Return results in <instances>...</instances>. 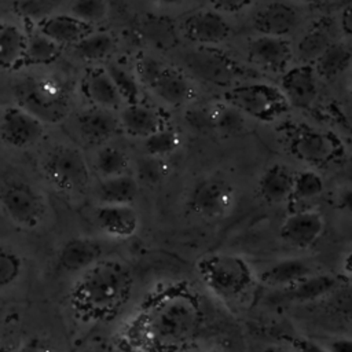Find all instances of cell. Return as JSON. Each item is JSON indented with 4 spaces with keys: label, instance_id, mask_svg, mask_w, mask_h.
Instances as JSON below:
<instances>
[{
    "label": "cell",
    "instance_id": "obj_32",
    "mask_svg": "<svg viewBox=\"0 0 352 352\" xmlns=\"http://www.w3.org/2000/svg\"><path fill=\"white\" fill-rule=\"evenodd\" d=\"M114 81V85L126 104H138L143 103V94H142V82L139 81L138 76L126 70L125 67L117 63H109L104 66Z\"/></svg>",
    "mask_w": 352,
    "mask_h": 352
},
{
    "label": "cell",
    "instance_id": "obj_5",
    "mask_svg": "<svg viewBox=\"0 0 352 352\" xmlns=\"http://www.w3.org/2000/svg\"><path fill=\"white\" fill-rule=\"evenodd\" d=\"M18 106L23 107L44 124L59 122L69 111V95L62 85L48 78L28 77L14 87Z\"/></svg>",
    "mask_w": 352,
    "mask_h": 352
},
{
    "label": "cell",
    "instance_id": "obj_21",
    "mask_svg": "<svg viewBox=\"0 0 352 352\" xmlns=\"http://www.w3.org/2000/svg\"><path fill=\"white\" fill-rule=\"evenodd\" d=\"M103 249L99 242L91 238L77 236L66 241L58 253V264L66 272H84L99 260Z\"/></svg>",
    "mask_w": 352,
    "mask_h": 352
},
{
    "label": "cell",
    "instance_id": "obj_53",
    "mask_svg": "<svg viewBox=\"0 0 352 352\" xmlns=\"http://www.w3.org/2000/svg\"><path fill=\"white\" fill-rule=\"evenodd\" d=\"M267 352H296V351H283V349H270Z\"/></svg>",
    "mask_w": 352,
    "mask_h": 352
},
{
    "label": "cell",
    "instance_id": "obj_40",
    "mask_svg": "<svg viewBox=\"0 0 352 352\" xmlns=\"http://www.w3.org/2000/svg\"><path fill=\"white\" fill-rule=\"evenodd\" d=\"M22 258L11 248L1 246L0 250V285L7 287L12 285L21 275Z\"/></svg>",
    "mask_w": 352,
    "mask_h": 352
},
{
    "label": "cell",
    "instance_id": "obj_27",
    "mask_svg": "<svg viewBox=\"0 0 352 352\" xmlns=\"http://www.w3.org/2000/svg\"><path fill=\"white\" fill-rule=\"evenodd\" d=\"M312 275V268L301 258H283L272 263L260 274V280L271 287L282 290Z\"/></svg>",
    "mask_w": 352,
    "mask_h": 352
},
{
    "label": "cell",
    "instance_id": "obj_15",
    "mask_svg": "<svg viewBox=\"0 0 352 352\" xmlns=\"http://www.w3.org/2000/svg\"><path fill=\"white\" fill-rule=\"evenodd\" d=\"M290 107L309 109L318 98V74L314 65L298 63L290 66L280 77L279 87Z\"/></svg>",
    "mask_w": 352,
    "mask_h": 352
},
{
    "label": "cell",
    "instance_id": "obj_2",
    "mask_svg": "<svg viewBox=\"0 0 352 352\" xmlns=\"http://www.w3.org/2000/svg\"><path fill=\"white\" fill-rule=\"evenodd\" d=\"M133 289L129 267L114 258H102L78 275L69 292V302L82 322H107L128 302Z\"/></svg>",
    "mask_w": 352,
    "mask_h": 352
},
{
    "label": "cell",
    "instance_id": "obj_14",
    "mask_svg": "<svg viewBox=\"0 0 352 352\" xmlns=\"http://www.w3.org/2000/svg\"><path fill=\"white\" fill-rule=\"evenodd\" d=\"M324 231V217L314 209H300L282 221L279 235L282 241L297 249L311 248Z\"/></svg>",
    "mask_w": 352,
    "mask_h": 352
},
{
    "label": "cell",
    "instance_id": "obj_42",
    "mask_svg": "<svg viewBox=\"0 0 352 352\" xmlns=\"http://www.w3.org/2000/svg\"><path fill=\"white\" fill-rule=\"evenodd\" d=\"M164 158H157V157H150L146 155L142 161H139V179L143 183L147 184H157L165 177L168 169L165 162L162 161Z\"/></svg>",
    "mask_w": 352,
    "mask_h": 352
},
{
    "label": "cell",
    "instance_id": "obj_17",
    "mask_svg": "<svg viewBox=\"0 0 352 352\" xmlns=\"http://www.w3.org/2000/svg\"><path fill=\"white\" fill-rule=\"evenodd\" d=\"M77 132L80 138L92 146H99L111 139L121 128L120 117H116L111 110L91 106L77 114Z\"/></svg>",
    "mask_w": 352,
    "mask_h": 352
},
{
    "label": "cell",
    "instance_id": "obj_45",
    "mask_svg": "<svg viewBox=\"0 0 352 352\" xmlns=\"http://www.w3.org/2000/svg\"><path fill=\"white\" fill-rule=\"evenodd\" d=\"M16 352H56V349L51 341L41 337H33L26 340Z\"/></svg>",
    "mask_w": 352,
    "mask_h": 352
},
{
    "label": "cell",
    "instance_id": "obj_39",
    "mask_svg": "<svg viewBox=\"0 0 352 352\" xmlns=\"http://www.w3.org/2000/svg\"><path fill=\"white\" fill-rule=\"evenodd\" d=\"M70 14L89 25H94L106 19L109 14V4L106 0H73Z\"/></svg>",
    "mask_w": 352,
    "mask_h": 352
},
{
    "label": "cell",
    "instance_id": "obj_52",
    "mask_svg": "<svg viewBox=\"0 0 352 352\" xmlns=\"http://www.w3.org/2000/svg\"><path fill=\"white\" fill-rule=\"evenodd\" d=\"M297 1L305 3V4H318V3H320V1H323V0H297Z\"/></svg>",
    "mask_w": 352,
    "mask_h": 352
},
{
    "label": "cell",
    "instance_id": "obj_30",
    "mask_svg": "<svg viewBox=\"0 0 352 352\" xmlns=\"http://www.w3.org/2000/svg\"><path fill=\"white\" fill-rule=\"evenodd\" d=\"M62 54V45L44 34L38 28L28 33L26 54L22 66H47Z\"/></svg>",
    "mask_w": 352,
    "mask_h": 352
},
{
    "label": "cell",
    "instance_id": "obj_34",
    "mask_svg": "<svg viewBox=\"0 0 352 352\" xmlns=\"http://www.w3.org/2000/svg\"><path fill=\"white\" fill-rule=\"evenodd\" d=\"M95 168L104 179L126 175L129 168V158L118 147L103 146L95 155Z\"/></svg>",
    "mask_w": 352,
    "mask_h": 352
},
{
    "label": "cell",
    "instance_id": "obj_13",
    "mask_svg": "<svg viewBox=\"0 0 352 352\" xmlns=\"http://www.w3.org/2000/svg\"><path fill=\"white\" fill-rule=\"evenodd\" d=\"M293 48L287 38L257 34L248 43V59L263 70L283 74L290 66Z\"/></svg>",
    "mask_w": 352,
    "mask_h": 352
},
{
    "label": "cell",
    "instance_id": "obj_44",
    "mask_svg": "<svg viewBox=\"0 0 352 352\" xmlns=\"http://www.w3.org/2000/svg\"><path fill=\"white\" fill-rule=\"evenodd\" d=\"M212 10L220 14H238L249 8L254 0H209Z\"/></svg>",
    "mask_w": 352,
    "mask_h": 352
},
{
    "label": "cell",
    "instance_id": "obj_4",
    "mask_svg": "<svg viewBox=\"0 0 352 352\" xmlns=\"http://www.w3.org/2000/svg\"><path fill=\"white\" fill-rule=\"evenodd\" d=\"M135 70L142 85L168 106L180 107L194 98V88L188 78L180 70L151 55H139Z\"/></svg>",
    "mask_w": 352,
    "mask_h": 352
},
{
    "label": "cell",
    "instance_id": "obj_16",
    "mask_svg": "<svg viewBox=\"0 0 352 352\" xmlns=\"http://www.w3.org/2000/svg\"><path fill=\"white\" fill-rule=\"evenodd\" d=\"M120 122L122 131L131 138L144 140L153 133L168 128V114L158 109L144 103L126 104L120 113Z\"/></svg>",
    "mask_w": 352,
    "mask_h": 352
},
{
    "label": "cell",
    "instance_id": "obj_19",
    "mask_svg": "<svg viewBox=\"0 0 352 352\" xmlns=\"http://www.w3.org/2000/svg\"><path fill=\"white\" fill-rule=\"evenodd\" d=\"M81 92L84 98L96 107L116 110L122 104V99L106 67H88L81 78Z\"/></svg>",
    "mask_w": 352,
    "mask_h": 352
},
{
    "label": "cell",
    "instance_id": "obj_12",
    "mask_svg": "<svg viewBox=\"0 0 352 352\" xmlns=\"http://www.w3.org/2000/svg\"><path fill=\"white\" fill-rule=\"evenodd\" d=\"M180 29L188 41L201 47L219 45L231 36L230 23L214 10L190 12L183 19Z\"/></svg>",
    "mask_w": 352,
    "mask_h": 352
},
{
    "label": "cell",
    "instance_id": "obj_11",
    "mask_svg": "<svg viewBox=\"0 0 352 352\" xmlns=\"http://www.w3.org/2000/svg\"><path fill=\"white\" fill-rule=\"evenodd\" d=\"M45 132V124L21 106H7L1 113V140L14 148L34 146Z\"/></svg>",
    "mask_w": 352,
    "mask_h": 352
},
{
    "label": "cell",
    "instance_id": "obj_28",
    "mask_svg": "<svg viewBox=\"0 0 352 352\" xmlns=\"http://www.w3.org/2000/svg\"><path fill=\"white\" fill-rule=\"evenodd\" d=\"M139 192V182L131 175L103 179L96 187L95 197L99 205H132Z\"/></svg>",
    "mask_w": 352,
    "mask_h": 352
},
{
    "label": "cell",
    "instance_id": "obj_3",
    "mask_svg": "<svg viewBox=\"0 0 352 352\" xmlns=\"http://www.w3.org/2000/svg\"><path fill=\"white\" fill-rule=\"evenodd\" d=\"M195 271L213 294L227 301L243 297L256 280L250 264L232 253H208L197 260Z\"/></svg>",
    "mask_w": 352,
    "mask_h": 352
},
{
    "label": "cell",
    "instance_id": "obj_23",
    "mask_svg": "<svg viewBox=\"0 0 352 352\" xmlns=\"http://www.w3.org/2000/svg\"><path fill=\"white\" fill-rule=\"evenodd\" d=\"M334 43L333 21L330 18H320L315 21L298 40L296 55L301 63L314 65L318 58Z\"/></svg>",
    "mask_w": 352,
    "mask_h": 352
},
{
    "label": "cell",
    "instance_id": "obj_49",
    "mask_svg": "<svg viewBox=\"0 0 352 352\" xmlns=\"http://www.w3.org/2000/svg\"><path fill=\"white\" fill-rule=\"evenodd\" d=\"M340 206L352 216V187L351 188H345L341 194H340Z\"/></svg>",
    "mask_w": 352,
    "mask_h": 352
},
{
    "label": "cell",
    "instance_id": "obj_6",
    "mask_svg": "<svg viewBox=\"0 0 352 352\" xmlns=\"http://www.w3.org/2000/svg\"><path fill=\"white\" fill-rule=\"evenodd\" d=\"M226 103L261 122H272L287 113L290 104L279 87L267 82H245L230 87Z\"/></svg>",
    "mask_w": 352,
    "mask_h": 352
},
{
    "label": "cell",
    "instance_id": "obj_20",
    "mask_svg": "<svg viewBox=\"0 0 352 352\" xmlns=\"http://www.w3.org/2000/svg\"><path fill=\"white\" fill-rule=\"evenodd\" d=\"M98 227L116 239H128L139 230V214L132 205H99L95 213Z\"/></svg>",
    "mask_w": 352,
    "mask_h": 352
},
{
    "label": "cell",
    "instance_id": "obj_18",
    "mask_svg": "<svg viewBox=\"0 0 352 352\" xmlns=\"http://www.w3.org/2000/svg\"><path fill=\"white\" fill-rule=\"evenodd\" d=\"M297 10L283 1H272L260 8L253 16V28L258 34L287 37L298 26Z\"/></svg>",
    "mask_w": 352,
    "mask_h": 352
},
{
    "label": "cell",
    "instance_id": "obj_41",
    "mask_svg": "<svg viewBox=\"0 0 352 352\" xmlns=\"http://www.w3.org/2000/svg\"><path fill=\"white\" fill-rule=\"evenodd\" d=\"M327 307L334 314L352 318V279L338 285V287L327 297Z\"/></svg>",
    "mask_w": 352,
    "mask_h": 352
},
{
    "label": "cell",
    "instance_id": "obj_7",
    "mask_svg": "<svg viewBox=\"0 0 352 352\" xmlns=\"http://www.w3.org/2000/svg\"><path fill=\"white\" fill-rule=\"evenodd\" d=\"M286 144L293 157L315 168L330 165L344 154L338 136L304 124L292 125L286 131Z\"/></svg>",
    "mask_w": 352,
    "mask_h": 352
},
{
    "label": "cell",
    "instance_id": "obj_51",
    "mask_svg": "<svg viewBox=\"0 0 352 352\" xmlns=\"http://www.w3.org/2000/svg\"><path fill=\"white\" fill-rule=\"evenodd\" d=\"M158 4H165V6H177V4H183L187 0H153Z\"/></svg>",
    "mask_w": 352,
    "mask_h": 352
},
{
    "label": "cell",
    "instance_id": "obj_36",
    "mask_svg": "<svg viewBox=\"0 0 352 352\" xmlns=\"http://www.w3.org/2000/svg\"><path fill=\"white\" fill-rule=\"evenodd\" d=\"M324 190L322 176L314 169H302L296 172L292 198L297 202H307L318 198Z\"/></svg>",
    "mask_w": 352,
    "mask_h": 352
},
{
    "label": "cell",
    "instance_id": "obj_38",
    "mask_svg": "<svg viewBox=\"0 0 352 352\" xmlns=\"http://www.w3.org/2000/svg\"><path fill=\"white\" fill-rule=\"evenodd\" d=\"M179 135L170 126L164 128L143 140L146 155L165 158L179 147Z\"/></svg>",
    "mask_w": 352,
    "mask_h": 352
},
{
    "label": "cell",
    "instance_id": "obj_48",
    "mask_svg": "<svg viewBox=\"0 0 352 352\" xmlns=\"http://www.w3.org/2000/svg\"><path fill=\"white\" fill-rule=\"evenodd\" d=\"M326 348L330 352H352V338L349 337L336 338Z\"/></svg>",
    "mask_w": 352,
    "mask_h": 352
},
{
    "label": "cell",
    "instance_id": "obj_31",
    "mask_svg": "<svg viewBox=\"0 0 352 352\" xmlns=\"http://www.w3.org/2000/svg\"><path fill=\"white\" fill-rule=\"evenodd\" d=\"M352 62V51L341 41H336L329 47L314 63L318 77L331 80L341 74Z\"/></svg>",
    "mask_w": 352,
    "mask_h": 352
},
{
    "label": "cell",
    "instance_id": "obj_43",
    "mask_svg": "<svg viewBox=\"0 0 352 352\" xmlns=\"http://www.w3.org/2000/svg\"><path fill=\"white\" fill-rule=\"evenodd\" d=\"M186 120L190 124V126L197 131L214 129L213 111H209V110H205L201 107H197V109L194 107L186 113Z\"/></svg>",
    "mask_w": 352,
    "mask_h": 352
},
{
    "label": "cell",
    "instance_id": "obj_1",
    "mask_svg": "<svg viewBox=\"0 0 352 352\" xmlns=\"http://www.w3.org/2000/svg\"><path fill=\"white\" fill-rule=\"evenodd\" d=\"M204 323L199 296L186 282L151 292L124 331L133 352H177L187 346Z\"/></svg>",
    "mask_w": 352,
    "mask_h": 352
},
{
    "label": "cell",
    "instance_id": "obj_8",
    "mask_svg": "<svg viewBox=\"0 0 352 352\" xmlns=\"http://www.w3.org/2000/svg\"><path fill=\"white\" fill-rule=\"evenodd\" d=\"M41 172L62 192L81 191L88 186L91 177L82 153L69 144H58L50 148L41 158Z\"/></svg>",
    "mask_w": 352,
    "mask_h": 352
},
{
    "label": "cell",
    "instance_id": "obj_37",
    "mask_svg": "<svg viewBox=\"0 0 352 352\" xmlns=\"http://www.w3.org/2000/svg\"><path fill=\"white\" fill-rule=\"evenodd\" d=\"M213 111V125L214 129L227 136L239 135L246 128L245 114L236 107L226 103L217 106Z\"/></svg>",
    "mask_w": 352,
    "mask_h": 352
},
{
    "label": "cell",
    "instance_id": "obj_47",
    "mask_svg": "<svg viewBox=\"0 0 352 352\" xmlns=\"http://www.w3.org/2000/svg\"><path fill=\"white\" fill-rule=\"evenodd\" d=\"M340 29L344 34L352 37V1H349L340 12Z\"/></svg>",
    "mask_w": 352,
    "mask_h": 352
},
{
    "label": "cell",
    "instance_id": "obj_10",
    "mask_svg": "<svg viewBox=\"0 0 352 352\" xmlns=\"http://www.w3.org/2000/svg\"><path fill=\"white\" fill-rule=\"evenodd\" d=\"M235 202L234 187L226 180L210 177L198 182L190 192L188 208L204 219L226 216Z\"/></svg>",
    "mask_w": 352,
    "mask_h": 352
},
{
    "label": "cell",
    "instance_id": "obj_9",
    "mask_svg": "<svg viewBox=\"0 0 352 352\" xmlns=\"http://www.w3.org/2000/svg\"><path fill=\"white\" fill-rule=\"evenodd\" d=\"M0 201L7 217L22 228H36L45 216L44 197L23 180L4 182Z\"/></svg>",
    "mask_w": 352,
    "mask_h": 352
},
{
    "label": "cell",
    "instance_id": "obj_29",
    "mask_svg": "<svg viewBox=\"0 0 352 352\" xmlns=\"http://www.w3.org/2000/svg\"><path fill=\"white\" fill-rule=\"evenodd\" d=\"M341 282L327 274H312L283 290V296L296 302H309L327 298Z\"/></svg>",
    "mask_w": 352,
    "mask_h": 352
},
{
    "label": "cell",
    "instance_id": "obj_50",
    "mask_svg": "<svg viewBox=\"0 0 352 352\" xmlns=\"http://www.w3.org/2000/svg\"><path fill=\"white\" fill-rule=\"evenodd\" d=\"M342 268H344V272L352 279V250H349L348 254L345 256L344 263H342Z\"/></svg>",
    "mask_w": 352,
    "mask_h": 352
},
{
    "label": "cell",
    "instance_id": "obj_33",
    "mask_svg": "<svg viewBox=\"0 0 352 352\" xmlns=\"http://www.w3.org/2000/svg\"><path fill=\"white\" fill-rule=\"evenodd\" d=\"M114 37L109 32H92L73 45L74 52L82 60L96 62L107 58L114 48Z\"/></svg>",
    "mask_w": 352,
    "mask_h": 352
},
{
    "label": "cell",
    "instance_id": "obj_26",
    "mask_svg": "<svg viewBox=\"0 0 352 352\" xmlns=\"http://www.w3.org/2000/svg\"><path fill=\"white\" fill-rule=\"evenodd\" d=\"M28 45V33L18 25L1 22L0 25V66L6 72L22 67Z\"/></svg>",
    "mask_w": 352,
    "mask_h": 352
},
{
    "label": "cell",
    "instance_id": "obj_46",
    "mask_svg": "<svg viewBox=\"0 0 352 352\" xmlns=\"http://www.w3.org/2000/svg\"><path fill=\"white\" fill-rule=\"evenodd\" d=\"M290 344L296 352H330L326 346H322L320 344L302 337L290 338Z\"/></svg>",
    "mask_w": 352,
    "mask_h": 352
},
{
    "label": "cell",
    "instance_id": "obj_24",
    "mask_svg": "<svg viewBox=\"0 0 352 352\" xmlns=\"http://www.w3.org/2000/svg\"><path fill=\"white\" fill-rule=\"evenodd\" d=\"M38 29L50 38L63 45H76L94 32L92 25L72 14H54L37 23Z\"/></svg>",
    "mask_w": 352,
    "mask_h": 352
},
{
    "label": "cell",
    "instance_id": "obj_35",
    "mask_svg": "<svg viewBox=\"0 0 352 352\" xmlns=\"http://www.w3.org/2000/svg\"><path fill=\"white\" fill-rule=\"evenodd\" d=\"M12 11L28 22L40 23L65 3V0H10Z\"/></svg>",
    "mask_w": 352,
    "mask_h": 352
},
{
    "label": "cell",
    "instance_id": "obj_25",
    "mask_svg": "<svg viewBox=\"0 0 352 352\" xmlns=\"http://www.w3.org/2000/svg\"><path fill=\"white\" fill-rule=\"evenodd\" d=\"M294 172L283 164L268 166L258 179V194L270 205H278L289 201L293 192Z\"/></svg>",
    "mask_w": 352,
    "mask_h": 352
},
{
    "label": "cell",
    "instance_id": "obj_22",
    "mask_svg": "<svg viewBox=\"0 0 352 352\" xmlns=\"http://www.w3.org/2000/svg\"><path fill=\"white\" fill-rule=\"evenodd\" d=\"M188 65L195 74L214 84H227L238 74L232 59L212 47H201L198 52L190 56Z\"/></svg>",
    "mask_w": 352,
    "mask_h": 352
}]
</instances>
